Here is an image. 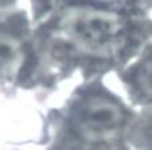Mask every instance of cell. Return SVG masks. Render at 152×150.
Segmentation results:
<instances>
[{
	"label": "cell",
	"instance_id": "1",
	"mask_svg": "<svg viewBox=\"0 0 152 150\" xmlns=\"http://www.w3.org/2000/svg\"><path fill=\"white\" fill-rule=\"evenodd\" d=\"M58 28L78 51L101 59L116 55L125 40V24L120 15L93 7L67 9Z\"/></svg>",
	"mask_w": 152,
	"mask_h": 150
},
{
	"label": "cell",
	"instance_id": "4",
	"mask_svg": "<svg viewBox=\"0 0 152 150\" xmlns=\"http://www.w3.org/2000/svg\"><path fill=\"white\" fill-rule=\"evenodd\" d=\"M133 85L145 99L152 101V59L145 60L133 74Z\"/></svg>",
	"mask_w": 152,
	"mask_h": 150
},
{
	"label": "cell",
	"instance_id": "3",
	"mask_svg": "<svg viewBox=\"0 0 152 150\" xmlns=\"http://www.w3.org/2000/svg\"><path fill=\"white\" fill-rule=\"evenodd\" d=\"M24 62L20 42L7 32H0V77L10 78L19 72Z\"/></svg>",
	"mask_w": 152,
	"mask_h": 150
},
{
	"label": "cell",
	"instance_id": "2",
	"mask_svg": "<svg viewBox=\"0 0 152 150\" xmlns=\"http://www.w3.org/2000/svg\"><path fill=\"white\" fill-rule=\"evenodd\" d=\"M125 121V111L116 101L104 95H90L77 106L73 126L83 139L101 142L110 139L120 131Z\"/></svg>",
	"mask_w": 152,
	"mask_h": 150
}]
</instances>
